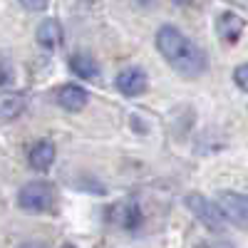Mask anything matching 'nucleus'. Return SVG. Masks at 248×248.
<instances>
[{
    "instance_id": "obj_1",
    "label": "nucleus",
    "mask_w": 248,
    "mask_h": 248,
    "mask_svg": "<svg viewBox=\"0 0 248 248\" xmlns=\"http://www.w3.org/2000/svg\"><path fill=\"white\" fill-rule=\"evenodd\" d=\"M156 50L164 55L169 65L184 77H199L206 72L209 62L196 43H191L179 28L164 25L156 32Z\"/></svg>"
},
{
    "instance_id": "obj_2",
    "label": "nucleus",
    "mask_w": 248,
    "mask_h": 248,
    "mask_svg": "<svg viewBox=\"0 0 248 248\" xmlns=\"http://www.w3.org/2000/svg\"><path fill=\"white\" fill-rule=\"evenodd\" d=\"M55 186L47 181H30L17 191V206L30 214H45L55 206Z\"/></svg>"
},
{
    "instance_id": "obj_3",
    "label": "nucleus",
    "mask_w": 248,
    "mask_h": 248,
    "mask_svg": "<svg viewBox=\"0 0 248 248\" xmlns=\"http://www.w3.org/2000/svg\"><path fill=\"white\" fill-rule=\"evenodd\" d=\"M184 203H186V209H189L206 229L209 231H223V226H226V218H223V214H221V209H218V203L216 201H209L206 196H201V194H189L184 199Z\"/></svg>"
},
{
    "instance_id": "obj_4",
    "label": "nucleus",
    "mask_w": 248,
    "mask_h": 248,
    "mask_svg": "<svg viewBox=\"0 0 248 248\" xmlns=\"http://www.w3.org/2000/svg\"><path fill=\"white\" fill-rule=\"evenodd\" d=\"M218 209L223 214V218L238 226V229H248V196L241 191H221L218 199Z\"/></svg>"
},
{
    "instance_id": "obj_5",
    "label": "nucleus",
    "mask_w": 248,
    "mask_h": 248,
    "mask_svg": "<svg viewBox=\"0 0 248 248\" xmlns=\"http://www.w3.org/2000/svg\"><path fill=\"white\" fill-rule=\"evenodd\" d=\"M114 85H117V90H119L122 94L139 97V94L147 92L149 79H147V75H144V70H139V67H127V70H122V72L117 75Z\"/></svg>"
},
{
    "instance_id": "obj_6",
    "label": "nucleus",
    "mask_w": 248,
    "mask_h": 248,
    "mask_svg": "<svg viewBox=\"0 0 248 248\" xmlns=\"http://www.w3.org/2000/svg\"><path fill=\"white\" fill-rule=\"evenodd\" d=\"M243 28H246L243 17L236 15V13H221L216 17V35L221 37V43H226V45L238 43L241 35H243Z\"/></svg>"
},
{
    "instance_id": "obj_7",
    "label": "nucleus",
    "mask_w": 248,
    "mask_h": 248,
    "mask_svg": "<svg viewBox=\"0 0 248 248\" xmlns=\"http://www.w3.org/2000/svg\"><path fill=\"white\" fill-rule=\"evenodd\" d=\"M55 99H57V105H60L62 109H67V112H79V109L87 107L90 94H87L85 87H79V85H62V87H57Z\"/></svg>"
},
{
    "instance_id": "obj_8",
    "label": "nucleus",
    "mask_w": 248,
    "mask_h": 248,
    "mask_svg": "<svg viewBox=\"0 0 248 248\" xmlns=\"http://www.w3.org/2000/svg\"><path fill=\"white\" fill-rule=\"evenodd\" d=\"M112 221L119 223L122 229L127 231H134L141 226V211H139V203L134 199H127V201H119L117 206H112Z\"/></svg>"
},
{
    "instance_id": "obj_9",
    "label": "nucleus",
    "mask_w": 248,
    "mask_h": 248,
    "mask_svg": "<svg viewBox=\"0 0 248 248\" xmlns=\"http://www.w3.org/2000/svg\"><path fill=\"white\" fill-rule=\"evenodd\" d=\"M28 164L35 171H47L55 164V144L50 139L35 141L30 147V152H28Z\"/></svg>"
},
{
    "instance_id": "obj_10",
    "label": "nucleus",
    "mask_w": 248,
    "mask_h": 248,
    "mask_svg": "<svg viewBox=\"0 0 248 248\" xmlns=\"http://www.w3.org/2000/svg\"><path fill=\"white\" fill-rule=\"evenodd\" d=\"M62 35H65L62 32V25H60V20H55V17L43 20V23L37 25V32H35L40 47H45V50H55L62 43Z\"/></svg>"
},
{
    "instance_id": "obj_11",
    "label": "nucleus",
    "mask_w": 248,
    "mask_h": 248,
    "mask_svg": "<svg viewBox=\"0 0 248 248\" xmlns=\"http://www.w3.org/2000/svg\"><path fill=\"white\" fill-rule=\"evenodd\" d=\"M70 70L82 77V79H97L99 77V65H97V60L87 52H75L70 55Z\"/></svg>"
},
{
    "instance_id": "obj_12",
    "label": "nucleus",
    "mask_w": 248,
    "mask_h": 248,
    "mask_svg": "<svg viewBox=\"0 0 248 248\" xmlns=\"http://www.w3.org/2000/svg\"><path fill=\"white\" fill-rule=\"evenodd\" d=\"M25 109V94L10 92V94H0V119H13Z\"/></svg>"
},
{
    "instance_id": "obj_13",
    "label": "nucleus",
    "mask_w": 248,
    "mask_h": 248,
    "mask_svg": "<svg viewBox=\"0 0 248 248\" xmlns=\"http://www.w3.org/2000/svg\"><path fill=\"white\" fill-rule=\"evenodd\" d=\"M233 79H236V85H238L243 92H248V62H243V65H238V67L233 70Z\"/></svg>"
},
{
    "instance_id": "obj_14",
    "label": "nucleus",
    "mask_w": 248,
    "mask_h": 248,
    "mask_svg": "<svg viewBox=\"0 0 248 248\" xmlns=\"http://www.w3.org/2000/svg\"><path fill=\"white\" fill-rule=\"evenodd\" d=\"M13 82V65L5 60V57H0V87H5Z\"/></svg>"
},
{
    "instance_id": "obj_15",
    "label": "nucleus",
    "mask_w": 248,
    "mask_h": 248,
    "mask_svg": "<svg viewBox=\"0 0 248 248\" xmlns=\"http://www.w3.org/2000/svg\"><path fill=\"white\" fill-rule=\"evenodd\" d=\"M20 5L30 13H43L47 8V0H20Z\"/></svg>"
},
{
    "instance_id": "obj_16",
    "label": "nucleus",
    "mask_w": 248,
    "mask_h": 248,
    "mask_svg": "<svg viewBox=\"0 0 248 248\" xmlns=\"http://www.w3.org/2000/svg\"><path fill=\"white\" fill-rule=\"evenodd\" d=\"M209 248H233V246H231L229 241H216V243H211Z\"/></svg>"
},
{
    "instance_id": "obj_17",
    "label": "nucleus",
    "mask_w": 248,
    "mask_h": 248,
    "mask_svg": "<svg viewBox=\"0 0 248 248\" xmlns=\"http://www.w3.org/2000/svg\"><path fill=\"white\" fill-rule=\"evenodd\" d=\"M62 248H75V246H72V243H65V246H62Z\"/></svg>"
},
{
    "instance_id": "obj_18",
    "label": "nucleus",
    "mask_w": 248,
    "mask_h": 248,
    "mask_svg": "<svg viewBox=\"0 0 248 248\" xmlns=\"http://www.w3.org/2000/svg\"><path fill=\"white\" fill-rule=\"evenodd\" d=\"M35 248H40V246H35Z\"/></svg>"
}]
</instances>
